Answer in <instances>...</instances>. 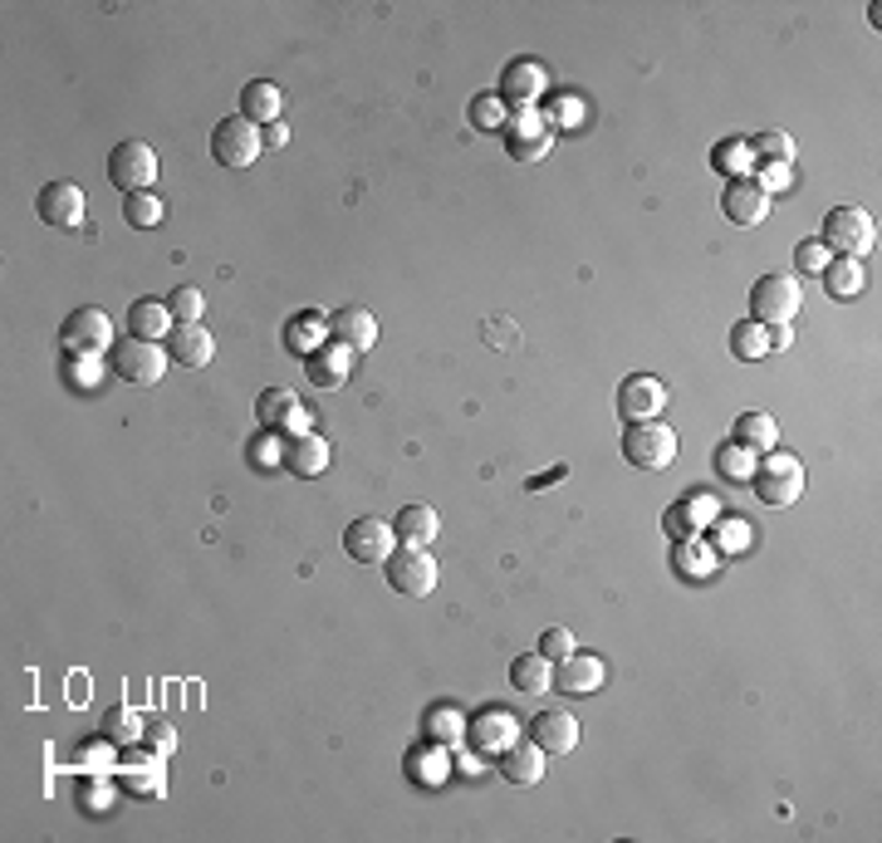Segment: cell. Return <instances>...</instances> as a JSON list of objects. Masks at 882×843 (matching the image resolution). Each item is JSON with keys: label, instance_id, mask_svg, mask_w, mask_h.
<instances>
[{"label": "cell", "instance_id": "cell-9", "mask_svg": "<svg viewBox=\"0 0 882 843\" xmlns=\"http://www.w3.org/2000/svg\"><path fill=\"white\" fill-rule=\"evenodd\" d=\"M392 525L378 520V515H363V520H353L349 530H343V550H349V560L358 564H388V554L398 550V540H392Z\"/></svg>", "mask_w": 882, "mask_h": 843}, {"label": "cell", "instance_id": "cell-41", "mask_svg": "<svg viewBox=\"0 0 882 843\" xmlns=\"http://www.w3.org/2000/svg\"><path fill=\"white\" fill-rule=\"evenodd\" d=\"M108 805H114L108 785H84V789H79V809H98V815H104Z\"/></svg>", "mask_w": 882, "mask_h": 843}, {"label": "cell", "instance_id": "cell-27", "mask_svg": "<svg viewBox=\"0 0 882 843\" xmlns=\"http://www.w3.org/2000/svg\"><path fill=\"white\" fill-rule=\"evenodd\" d=\"M343 378H349V349L309 353V383L314 388H343Z\"/></svg>", "mask_w": 882, "mask_h": 843}, {"label": "cell", "instance_id": "cell-30", "mask_svg": "<svg viewBox=\"0 0 882 843\" xmlns=\"http://www.w3.org/2000/svg\"><path fill=\"white\" fill-rule=\"evenodd\" d=\"M731 349H736V359H745V363L765 359V353H769V329H765V324H755V319L736 324V329H731Z\"/></svg>", "mask_w": 882, "mask_h": 843}, {"label": "cell", "instance_id": "cell-40", "mask_svg": "<svg viewBox=\"0 0 882 843\" xmlns=\"http://www.w3.org/2000/svg\"><path fill=\"white\" fill-rule=\"evenodd\" d=\"M569 653H574V637L564 633V628H550V633L540 637V657H550V663L554 657H569Z\"/></svg>", "mask_w": 882, "mask_h": 843}, {"label": "cell", "instance_id": "cell-1", "mask_svg": "<svg viewBox=\"0 0 882 843\" xmlns=\"http://www.w3.org/2000/svg\"><path fill=\"white\" fill-rule=\"evenodd\" d=\"M819 241H824V250H838V256L858 260L878 246V221L858 207H834L824 216V236Z\"/></svg>", "mask_w": 882, "mask_h": 843}, {"label": "cell", "instance_id": "cell-33", "mask_svg": "<svg viewBox=\"0 0 882 843\" xmlns=\"http://www.w3.org/2000/svg\"><path fill=\"white\" fill-rule=\"evenodd\" d=\"M750 152H755V162H779V167H789L795 162V142H789L785 133H760L755 142H750Z\"/></svg>", "mask_w": 882, "mask_h": 843}, {"label": "cell", "instance_id": "cell-29", "mask_svg": "<svg viewBox=\"0 0 882 843\" xmlns=\"http://www.w3.org/2000/svg\"><path fill=\"white\" fill-rule=\"evenodd\" d=\"M819 280H824V290L828 294H838V300H848V294H858V290H863V266H858V260H828V266H824V276H819Z\"/></svg>", "mask_w": 882, "mask_h": 843}, {"label": "cell", "instance_id": "cell-28", "mask_svg": "<svg viewBox=\"0 0 882 843\" xmlns=\"http://www.w3.org/2000/svg\"><path fill=\"white\" fill-rule=\"evenodd\" d=\"M162 216H167V207H162L157 191H128V197H124V221H128V226L152 231Z\"/></svg>", "mask_w": 882, "mask_h": 843}, {"label": "cell", "instance_id": "cell-4", "mask_svg": "<svg viewBox=\"0 0 882 843\" xmlns=\"http://www.w3.org/2000/svg\"><path fill=\"white\" fill-rule=\"evenodd\" d=\"M623 456L643 471H662V466L677 461V432L667 422L647 418V422H627L623 432Z\"/></svg>", "mask_w": 882, "mask_h": 843}, {"label": "cell", "instance_id": "cell-11", "mask_svg": "<svg viewBox=\"0 0 882 843\" xmlns=\"http://www.w3.org/2000/svg\"><path fill=\"white\" fill-rule=\"evenodd\" d=\"M64 349L69 353H104L108 343H114V324H108L104 309H94V304H84V309H74L64 319Z\"/></svg>", "mask_w": 882, "mask_h": 843}, {"label": "cell", "instance_id": "cell-44", "mask_svg": "<svg viewBox=\"0 0 882 843\" xmlns=\"http://www.w3.org/2000/svg\"><path fill=\"white\" fill-rule=\"evenodd\" d=\"M471 108H475V114H471L475 124H501V104H495V98H475Z\"/></svg>", "mask_w": 882, "mask_h": 843}, {"label": "cell", "instance_id": "cell-13", "mask_svg": "<svg viewBox=\"0 0 882 843\" xmlns=\"http://www.w3.org/2000/svg\"><path fill=\"white\" fill-rule=\"evenodd\" d=\"M662 402H667V388H662V378H652V373H633V378L618 383V412H623L627 422L657 418Z\"/></svg>", "mask_w": 882, "mask_h": 843}, {"label": "cell", "instance_id": "cell-46", "mask_svg": "<svg viewBox=\"0 0 882 843\" xmlns=\"http://www.w3.org/2000/svg\"><path fill=\"white\" fill-rule=\"evenodd\" d=\"M745 540H750L745 525H731V530H726V550H745Z\"/></svg>", "mask_w": 882, "mask_h": 843}, {"label": "cell", "instance_id": "cell-16", "mask_svg": "<svg viewBox=\"0 0 882 843\" xmlns=\"http://www.w3.org/2000/svg\"><path fill=\"white\" fill-rule=\"evenodd\" d=\"M554 687H560L564 696H593L598 687H603V663H598V653H569V657H560Z\"/></svg>", "mask_w": 882, "mask_h": 843}, {"label": "cell", "instance_id": "cell-39", "mask_svg": "<svg viewBox=\"0 0 882 843\" xmlns=\"http://www.w3.org/2000/svg\"><path fill=\"white\" fill-rule=\"evenodd\" d=\"M124 785H128V789H138V795H157V789H162V780H157V765H152V760H148V765H133V770H124Z\"/></svg>", "mask_w": 882, "mask_h": 843}, {"label": "cell", "instance_id": "cell-21", "mask_svg": "<svg viewBox=\"0 0 882 843\" xmlns=\"http://www.w3.org/2000/svg\"><path fill=\"white\" fill-rule=\"evenodd\" d=\"M172 309H167V300H138V304H128V333L133 339H167L172 333Z\"/></svg>", "mask_w": 882, "mask_h": 843}, {"label": "cell", "instance_id": "cell-18", "mask_svg": "<svg viewBox=\"0 0 882 843\" xmlns=\"http://www.w3.org/2000/svg\"><path fill=\"white\" fill-rule=\"evenodd\" d=\"M280 114H285V94H280L270 79H250L246 89H240V118H250V124H280Z\"/></svg>", "mask_w": 882, "mask_h": 843}, {"label": "cell", "instance_id": "cell-19", "mask_svg": "<svg viewBox=\"0 0 882 843\" xmlns=\"http://www.w3.org/2000/svg\"><path fill=\"white\" fill-rule=\"evenodd\" d=\"M501 775L510 780V785H534V780L544 775V750L534 746V740H510L501 756Z\"/></svg>", "mask_w": 882, "mask_h": 843}, {"label": "cell", "instance_id": "cell-20", "mask_svg": "<svg viewBox=\"0 0 882 843\" xmlns=\"http://www.w3.org/2000/svg\"><path fill=\"white\" fill-rule=\"evenodd\" d=\"M299 398H294L290 388H266L256 398V422L266 426V432H280V436H290V422L299 418Z\"/></svg>", "mask_w": 882, "mask_h": 843}, {"label": "cell", "instance_id": "cell-43", "mask_svg": "<svg viewBox=\"0 0 882 843\" xmlns=\"http://www.w3.org/2000/svg\"><path fill=\"white\" fill-rule=\"evenodd\" d=\"M750 157H755V152H750V142H726V152H721V167H745Z\"/></svg>", "mask_w": 882, "mask_h": 843}, {"label": "cell", "instance_id": "cell-14", "mask_svg": "<svg viewBox=\"0 0 882 843\" xmlns=\"http://www.w3.org/2000/svg\"><path fill=\"white\" fill-rule=\"evenodd\" d=\"M329 339L349 353H368L378 343V319L368 309H358V304H343V309L329 314Z\"/></svg>", "mask_w": 882, "mask_h": 843}, {"label": "cell", "instance_id": "cell-45", "mask_svg": "<svg viewBox=\"0 0 882 843\" xmlns=\"http://www.w3.org/2000/svg\"><path fill=\"white\" fill-rule=\"evenodd\" d=\"M285 138H290V133H285V124H270L266 133H260V142H266V148H285Z\"/></svg>", "mask_w": 882, "mask_h": 843}, {"label": "cell", "instance_id": "cell-12", "mask_svg": "<svg viewBox=\"0 0 882 843\" xmlns=\"http://www.w3.org/2000/svg\"><path fill=\"white\" fill-rule=\"evenodd\" d=\"M721 211L731 226H760L769 216V191L755 177H731L721 191Z\"/></svg>", "mask_w": 882, "mask_h": 843}, {"label": "cell", "instance_id": "cell-34", "mask_svg": "<svg viewBox=\"0 0 882 843\" xmlns=\"http://www.w3.org/2000/svg\"><path fill=\"white\" fill-rule=\"evenodd\" d=\"M677 564H682L686 574H706V569L716 564V554H712V545H702V540H686L682 550H677Z\"/></svg>", "mask_w": 882, "mask_h": 843}, {"label": "cell", "instance_id": "cell-2", "mask_svg": "<svg viewBox=\"0 0 882 843\" xmlns=\"http://www.w3.org/2000/svg\"><path fill=\"white\" fill-rule=\"evenodd\" d=\"M750 485L765 505H795L804 495V461L799 456H785V452H769L765 461L750 471Z\"/></svg>", "mask_w": 882, "mask_h": 843}, {"label": "cell", "instance_id": "cell-17", "mask_svg": "<svg viewBox=\"0 0 882 843\" xmlns=\"http://www.w3.org/2000/svg\"><path fill=\"white\" fill-rule=\"evenodd\" d=\"M211 353H216V343H211V333L201 324H172V333H167L172 363H181V368H207Z\"/></svg>", "mask_w": 882, "mask_h": 843}, {"label": "cell", "instance_id": "cell-35", "mask_svg": "<svg viewBox=\"0 0 882 843\" xmlns=\"http://www.w3.org/2000/svg\"><path fill=\"white\" fill-rule=\"evenodd\" d=\"M795 266L804 270V276H824V266H828L824 241H799V246H795Z\"/></svg>", "mask_w": 882, "mask_h": 843}, {"label": "cell", "instance_id": "cell-48", "mask_svg": "<svg viewBox=\"0 0 882 843\" xmlns=\"http://www.w3.org/2000/svg\"><path fill=\"white\" fill-rule=\"evenodd\" d=\"M172 746H177V740H172V730H157V736H152V750H157V756H162V750H172Z\"/></svg>", "mask_w": 882, "mask_h": 843}, {"label": "cell", "instance_id": "cell-26", "mask_svg": "<svg viewBox=\"0 0 882 843\" xmlns=\"http://www.w3.org/2000/svg\"><path fill=\"white\" fill-rule=\"evenodd\" d=\"M775 442H779V426L769 412H745L736 422V446H745V452H769Z\"/></svg>", "mask_w": 882, "mask_h": 843}, {"label": "cell", "instance_id": "cell-32", "mask_svg": "<svg viewBox=\"0 0 882 843\" xmlns=\"http://www.w3.org/2000/svg\"><path fill=\"white\" fill-rule=\"evenodd\" d=\"M540 84H544L540 65H510V69H505V79H501V89L510 98H534V94H540Z\"/></svg>", "mask_w": 882, "mask_h": 843}, {"label": "cell", "instance_id": "cell-6", "mask_svg": "<svg viewBox=\"0 0 882 843\" xmlns=\"http://www.w3.org/2000/svg\"><path fill=\"white\" fill-rule=\"evenodd\" d=\"M108 182L124 187V197L128 191H148L152 182H157V152H152L148 142H138V138L118 142V148L108 152Z\"/></svg>", "mask_w": 882, "mask_h": 843}, {"label": "cell", "instance_id": "cell-3", "mask_svg": "<svg viewBox=\"0 0 882 843\" xmlns=\"http://www.w3.org/2000/svg\"><path fill=\"white\" fill-rule=\"evenodd\" d=\"M804 304V290H799L795 276H760L755 290H750V319L765 324V329H779L789 324Z\"/></svg>", "mask_w": 882, "mask_h": 843}, {"label": "cell", "instance_id": "cell-22", "mask_svg": "<svg viewBox=\"0 0 882 843\" xmlns=\"http://www.w3.org/2000/svg\"><path fill=\"white\" fill-rule=\"evenodd\" d=\"M285 466H290L294 476H324V471H329V442H324V436H314V432L290 436Z\"/></svg>", "mask_w": 882, "mask_h": 843}, {"label": "cell", "instance_id": "cell-10", "mask_svg": "<svg viewBox=\"0 0 882 843\" xmlns=\"http://www.w3.org/2000/svg\"><path fill=\"white\" fill-rule=\"evenodd\" d=\"M35 211H39V221H45V226L79 231V226H84V211H89L84 187H74V182H49V187L39 191Z\"/></svg>", "mask_w": 882, "mask_h": 843}, {"label": "cell", "instance_id": "cell-24", "mask_svg": "<svg viewBox=\"0 0 882 843\" xmlns=\"http://www.w3.org/2000/svg\"><path fill=\"white\" fill-rule=\"evenodd\" d=\"M510 687L520 696H544L554 687V667H550V657H540V653H530V657H515L510 663Z\"/></svg>", "mask_w": 882, "mask_h": 843}, {"label": "cell", "instance_id": "cell-5", "mask_svg": "<svg viewBox=\"0 0 882 843\" xmlns=\"http://www.w3.org/2000/svg\"><path fill=\"white\" fill-rule=\"evenodd\" d=\"M260 152H266V142H260V128L250 124V118L231 114L211 128V157H216L221 167H250Z\"/></svg>", "mask_w": 882, "mask_h": 843}, {"label": "cell", "instance_id": "cell-42", "mask_svg": "<svg viewBox=\"0 0 882 843\" xmlns=\"http://www.w3.org/2000/svg\"><path fill=\"white\" fill-rule=\"evenodd\" d=\"M667 535H672V540H677V535H682V540H686V535H692L696 530V515L692 511H667Z\"/></svg>", "mask_w": 882, "mask_h": 843}, {"label": "cell", "instance_id": "cell-23", "mask_svg": "<svg viewBox=\"0 0 882 843\" xmlns=\"http://www.w3.org/2000/svg\"><path fill=\"white\" fill-rule=\"evenodd\" d=\"M392 530H398L402 545H422V550H427V545L442 535V515L432 511V505L418 501V505H408V511L398 515V525H392Z\"/></svg>", "mask_w": 882, "mask_h": 843}, {"label": "cell", "instance_id": "cell-31", "mask_svg": "<svg viewBox=\"0 0 882 843\" xmlns=\"http://www.w3.org/2000/svg\"><path fill=\"white\" fill-rule=\"evenodd\" d=\"M167 309L177 324H201V314H207V294L191 290V284H181V290L167 294Z\"/></svg>", "mask_w": 882, "mask_h": 843}, {"label": "cell", "instance_id": "cell-7", "mask_svg": "<svg viewBox=\"0 0 882 843\" xmlns=\"http://www.w3.org/2000/svg\"><path fill=\"white\" fill-rule=\"evenodd\" d=\"M114 373L124 383H138V388H152V383H162V373H167V349L152 339H124L114 343Z\"/></svg>", "mask_w": 882, "mask_h": 843}, {"label": "cell", "instance_id": "cell-36", "mask_svg": "<svg viewBox=\"0 0 882 843\" xmlns=\"http://www.w3.org/2000/svg\"><path fill=\"white\" fill-rule=\"evenodd\" d=\"M716 461H721V471L731 476V481H750V471H755V466H750V452H745V446H736V442L726 446Z\"/></svg>", "mask_w": 882, "mask_h": 843}, {"label": "cell", "instance_id": "cell-15", "mask_svg": "<svg viewBox=\"0 0 882 843\" xmlns=\"http://www.w3.org/2000/svg\"><path fill=\"white\" fill-rule=\"evenodd\" d=\"M530 740L544 750V756H569L579 746V721L569 711H540L530 721Z\"/></svg>", "mask_w": 882, "mask_h": 843}, {"label": "cell", "instance_id": "cell-25", "mask_svg": "<svg viewBox=\"0 0 882 843\" xmlns=\"http://www.w3.org/2000/svg\"><path fill=\"white\" fill-rule=\"evenodd\" d=\"M98 736H104L108 746H138V740H143V716L128 711V706H108Z\"/></svg>", "mask_w": 882, "mask_h": 843}, {"label": "cell", "instance_id": "cell-38", "mask_svg": "<svg viewBox=\"0 0 882 843\" xmlns=\"http://www.w3.org/2000/svg\"><path fill=\"white\" fill-rule=\"evenodd\" d=\"M69 378H74V388H94L98 383V359L94 353H69Z\"/></svg>", "mask_w": 882, "mask_h": 843}, {"label": "cell", "instance_id": "cell-47", "mask_svg": "<svg viewBox=\"0 0 882 843\" xmlns=\"http://www.w3.org/2000/svg\"><path fill=\"white\" fill-rule=\"evenodd\" d=\"M775 349H789V329H785V324H779V329H769V353H775Z\"/></svg>", "mask_w": 882, "mask_h": 843}, {"label": "cell", "instance_id": "cell-8", "mask_svg": "<svg viewBox=\"0 0 882 843\" xmlns=\"http://www.w3.org/2000/svg\"><path fill=\"white\" fill-rule=\"evenodd\" d=\"M388 584L408 598H427L437 588V560L422 545H402L388 554Z\"/></svg>", "mask_w": 882, "mask_h": 843}, {"label": "cell", "instance_id": "cell-37", "mask_svg": "<svg viewBox=\"0 0 882 843\" xmlns=\"http://www.w3.org/2000/svg\"><path fill=\"white\" fill-rule=\"evenodd\" d=\"M550 152V133H530V138H510V157L515 162H540Z\"/></svg>", "mask_w": 882, "mask_h": 843}]
</instances>
